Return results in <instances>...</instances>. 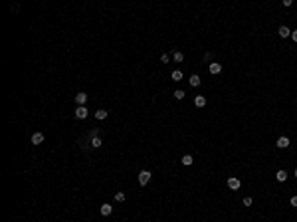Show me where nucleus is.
<instances>
[{"label": "nucleus", "instance_id": "nucleus-23", "mask_svg": "<svg viewBox=\"0 0 297 222\" xmlns=\"http://www.w3.org/2000/svg\"><path fill=\"white\" fill-rule=\"evenodd\" d=\"M291 206L297 208V196H291Z\"/></svg>", "mask_w": 297, "mask_h": 222}, {"label": "nucleus", "instance_id": "nucleus-1", "mask_svg": "<svg viewBox=\"0 0 297 222\" xmlns=\"http://www.w3.org/2000/svg\"><path fill=\"white\" fill-rule=\"evenodd\" d=\"M87 115H89V111H87L85 105H77V107H75V117H77V119H85Z\"/></svg>", "mask_w": 297, "mask_h": 222}, {"label": "nucleus", "instance_id": "nucleus-4", "mask_svg": "<svg viewBox=\"0 0 297 222\" xmlns=\"http://www.w3.org/2000/svg\"><path fill=\"white\" fill-rule=\"evenodd\" d=\"M228 186L232 188V190H238V188L242 186V182H240V179H236V177H230L228 179Z\"/></svg>", "mask_w": 297, "mask_h": 222}, {"label": "nucleus", "instance_id": "nucleus-9", "mask_svg": "<svg viewBox=\"0 0 297 222\" xmlns=\"http://www.w3.org/2000/svg\"><path fill=\"white\" fill-rule=\"evenodd\" d=\"M99 210H101V214H103V216H109L111 212H113V206L105 202V204H101V208H99Z\"/></svg>", "mask_w": 297, "mask_h": 222}, {"label": "nucleus", "instance_id": "nucleus-17", "mask_svg": "<svg viewBox=\"0 0 297 222\" xmlns=\"http://www.w3.org/2000/svg\"><path fill=\"white\" fill-rule=\"evenodd\" d=\"M173 79H174V81H180V79H182V72H178V70L173 72Z\"/></svg>", "mask_w": 297, "mask_h": 222}, {"label": "nucleus", "instance_id": "nucleus-5", "mask_svg": "<svg viewBox=\"0 0 297 222\" xmlns=\"http://www.w3.org/2000/svg\"><path fill=\"white\" fill-rule=\"evenodd\" d=\"M188 81H190V85H192V87H198V85H200V81H202V77H200L198 73H192L190 77H188Z\"/></svg>", "mask_w": 297, "mask_h": 222}, {"label": "nucleus", "instance_id": "nucleus-19", "mask_svg": "<svg viewBox=\"0 0 297 222\" xmlns=\"http://www.w3.org/2000/svg\"><path fill=\"white\" fill-rule=\"evenodd\" d=\"M115 200H117V202H123V200H125V192H117V194H115Z\"/></svg>", "mask_w": 297, "mask_h": 222}, {"label": "nucleus", "instance_id": "nucleus-16", "mask_svg": "<svg viewBox=\"0 0 297 222\" xmlns=\"http://www.w3.org/2000/svg\"><path fill=\"white\" fill-rule=\"evenodd\" d=\"M101 143H103V141H101V139H99V137H93V139H91V147H93V149H97V147H101Z\"/></svg>", "mask_w": 297, "mask_h": 222}, {"label": "nucleus", "instance_id": "nucleus-20", "mask_svg": "<svg viewBox=\"0 0 297 222\" xmlns=\"http://www.w3.org/2000/svg\"><path fill=\"white\" fill-rule=\"evenodd\" d=\"M161 62H162V64H169V62H170V56H169V54H162V56H161Z\"/></svg>", "mask_w": 297, "mask_h": 222}, {"label": "nucleus", "instance_id": "nucleus-8", "mask_svg": "<svg viewBox=\"0 0 297 222\" xmlns=\"http://www.w3.org/2000/svg\"><path fill=\"white\" fill-rule=\"evenodd\" d=\"M275 145H277L279 149H287V147H289V139H287V137H279Z\"/></svg>", "mask_w": 297, "mask_h": 222}, {"label": "nucleus", "instance_id": "nucleus-25", "mask_svg": "<svg viewBox=\"0 0 297 222\" xmlns=\"http://www.w3.org/2000/svg\"><path fill=\"white\" fill-rule=\"evenodd\" d=\"M293 175H295V179H297V169H295V173H293Z\"/></svg>", "mask_w": 297, "mask_h": 222}, {"label": "nucleus", "instance_id": "nucleus-22", "mask_svg": "<svg viewBox=\"0 0 297 222\" xmlns=\"http://www.w3.org/2000/svg\"><path fill=\"white\" fill-rule=\"evenodd\" d=\"M291 40H293L295 44H297V30H293V32H291Z\"/></svg>", "mask_w": 297, "mask_h": 222}, {"label": "nucleus", "instance_id": "nucleus-10", "mask_svg": "<svg viewBox=\"0 0 297 222\" xmlns=\"http://www.w3.org/2000/svg\"><path fill=\"white\" fill-rule=\"evenodd\" d=\"M194 105L196 107H204V105H206V97H204V95H196V97H194Z\"/></svg>", "mask_w": 297, "mask_h": 222}, {"label": "nucleus", "instance_id": "nucleus-21", "mask_svg": "<svg viewBox=\"0 0 297 222\" xmlns=\"http://www.w3.org/2000/svg\"><path fill=\"white\" fill-rule=\"evenodd\" d=\"M252 202H254L252 196H246V198H244V204H246V206H252Z\"/></svg>", "mask_w": 297, "mask_h": 222}, {"label": "nucleus", "instance_id": "nucleus-13", "mask_svg": "<svg viewBox=\"0 0 297 222\" xmlns=\"http://www.w3.org/2000/svg\"><path fill=\"white\" fill-rule=\"evenodd\" d=\"M173 60L176 62V64H180V62H184V54H182V52H174L173 54Z\"/></svg>", "mask_w": 297, "mask_h": 222}, {"label": "nucleus", "instance_id": "nucleus-24", "mask_svg": "<svg viewBox=\"0 0 297 222\" xmlns=\"http://www.w3.org/2000/svg\"><path fill=\"white\" fill-rule=\"evenodd\" d=\"M212 60V54H204V62H210Z\"/></svg>", "mask_w": 297, "mask_h": 222}, {"label": "nucleus", "instance_id": "nucleus-15", "mask_svg": "<svg viewBox=\"0 0 297 222\" xmlns=\"http://www.w3.org/2000/svg\"><path fill=\"white\" fill-rule=\"evenodd\" d=\"M180 161H182V165H186V167H188V165H192V163H194V159H192L190 155H184V157H182Z\"/></svg>", "mask_w": 297, "mask_h": 222}, {"label": "nucleus", "instance_id": "nucleus-14", "mask_svg": "<svg viewBox=\"0 0 297 222\" xmlns=\"http://www.w3.org/2000/svg\"><path fill=\"white\" fill-rule=\"evenodd\" d=\"M95 117H97L99 121L107 119V111H105V109H97V111H95Z\"/></svg>", "mask_w": 297, "mask_h": 222}, {"label": "nucleus", "instance_id": "nucleus-6", "mask_svg": "<svg viewBox=\"0 0 297 222\" xmlns=\"http://www.w3.org/2000/svg\"><path fill=\"white\" fill-rule=\"evenodd\" d=\"M85 101H87V93L79 91V93L75 95V103H77V105H85Z\"/></svg>", "mask_w": 297, "mask_h": 222}, {"label": "nucleus", "instance_id": "nucleus-7", "mask_svg": "<svg viewBox=\"0 0 297 222\" xmlns=\"http://www.w3.org/2000/svg\"><path fill=\"white\" fill-rule=\"evenodd\" d=\"M44 143V133H34L32 135V145H40Z\"/></svg>", "mask_w": 297, "mask_h": 222}, {"label": "nucleus", "instance_id": "nucleus-12", "mask_svg": "<svg viewBox=\"0 0 297 222\" xmlns=\"http://www.w3.org/2000/svg\"><path fill=\"white\" fill-rule=\"evenodd\" d=\"M279 36H281V38H289L291 36V30L287 26H279Z\"/></svg>", "mask_w": 297, "mask_h": 222}, {"label": "nucleus", "instance_id": "nucleus-18", "mask_svg": "<svg viewBox=\"0 0 297 222\" xmlns=\"http://www.w3.org/2000/svg\"><path fill=\"white\" fill-rule=\"evenodd\" d=\"M184 91H182V89H176V91H174V97H176V99H184Z\"/></svg>", "mask_w": 297, "mask_h": 222}, {"label": "nucleus", "instance_id": "nucleus-3", "mask_svg": "<svg viewBox=\"0 0 297 222\" xmlns=\"http://www.w3.org/2000/svg\"><path fill=\"white\" fill-rule=\"evenodd\" d=\"M208 72H210L212 75L220 73V72H222V64H218V62H212V64L208 66Z\"/></svg>", "mask_w": 297, "mask_h": 222}, {"label": "nucleus", "instance_id": "nucleus-11", "mask_svg": "<svg viewBox=\"0 0 297 222\" xmlns=\"http://www.w3.org/2000/svg\"><path fill=\"white\" fill-rule=\"evenodd\" d=\"M275 179H277L279 182H285V181H287V173H285L283 169H281V171H277V173H275Z\"/></svg>", "mask_w": 297, "mask_h": 222}, {"label": "nucleus", "instance_id": "nucleus-2", "mask_svg": "<svg viewBox=\"0 0 297 222\" xmlns=\"http://www.w3.org/2000/svg\"><path fill=\"white\" fill-rule=\"evenodd\" d=\"M149 181H150V173H149V171H141V173H139V185L145 186Z\"/></svg>", "mask_w": 297, "mask_h": 222}]
</instances>
